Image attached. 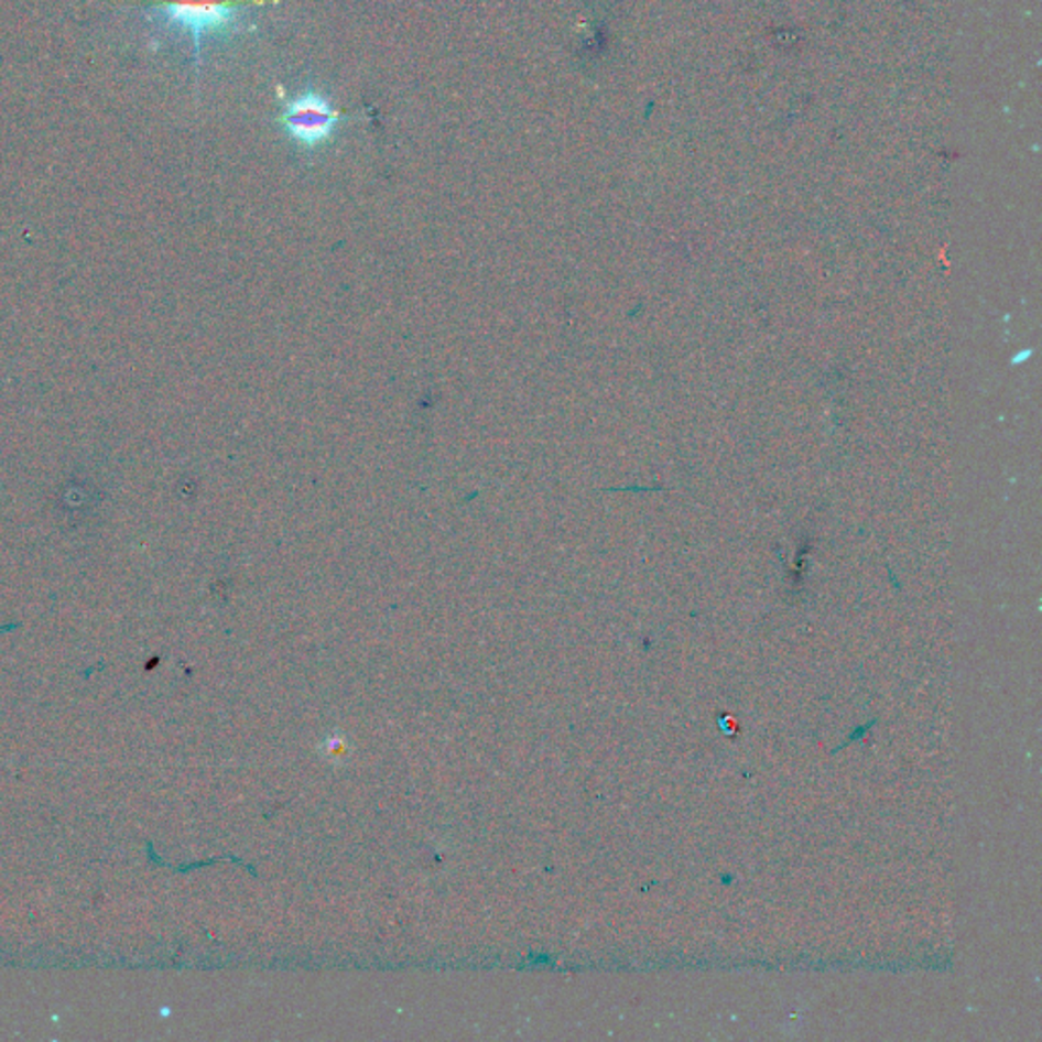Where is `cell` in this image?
Wrapping results in <instances>:
<instances>
[{"label": "cell", "mask_w": 1042, "mask_h": 1042, "mask_svg": "<svg viewBox=\"0 0 1042 1042\" xmlns=\"http://www.w3.org/2000/svg\"><path fill=\"white\" fill-rule=\"evenodd\" d=\"M340 115L333 105L316 93L300 94L285 102L281 122L285 124L287 133L300 145L316 148L328 141L335 133Z\"/></svg>", "instance_id": "7a4b0ae2"}, {"label": "cell", "mask_w": 1042, "mask_h": 1042, "mask_svg": "<svg viewBox=\"0 0 1042 1042\" xmlns=\"http://www.w3.org/2000/svg\"><path fill=\"white\" fill-rule=\"evenodd\" d=\"M239 9L241 4L213 0H160L151 4L153 17L160 23L192 37L196 66H200L202 40L232 28L237 23Z\"/></svg>", "instance_id": "6da1fadb"}]
</instances>
